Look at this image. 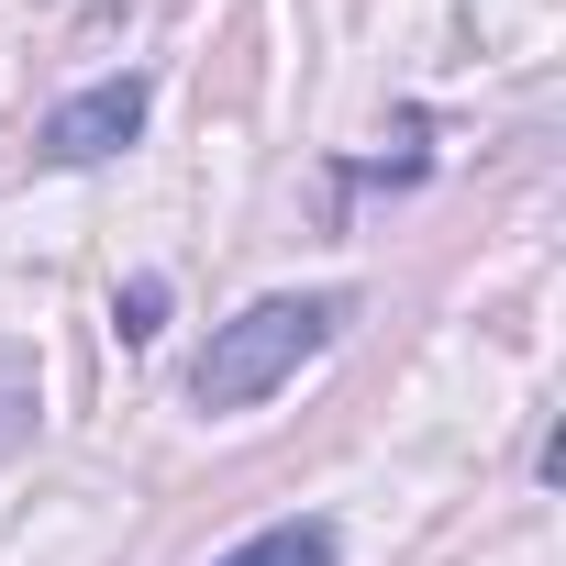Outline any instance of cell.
<instances>
[{
    "mask_svg": "<svg viewBox=\"0 0 566 566\" xmlns=\"http://www.w3.org/2000/svg\"><path fill=\"white\" fill-rule=\"evenodd\" d=\"M145 134V78H101V90H78L56 123H45V156L56 167H101V156H123Z\"/></svg>",
    "mask_w": 566,
    "mask_h": 566,
    "instance_id": "2",
    "label": "cell"
},
{
    "mask_svg": "<svg viewBox=\"0 0 566 566\" xmlns=\"http://www.w3.org/2000/svg\"><path fill=\"white\" fill-rule=\"evenodd\" d=\"M345 323H356L345 290H277V301H244L233 323H211V345H200V367H189V400H200L211 422H222V411H255L277 378H301Z\"/></svg>",
    "mask_w": 566,
    "mask_h": 566,
    "instance_id": "1",
    "label": "cell"
},
{
    "mask_svg": "<svg viewBox=\"0 0 566 566\" xmlns=\"http://www.w3.org/2000/svg\"><path fill=\"white\" fill-rule=\"evenodd\" d=\"M156 312H167V290H156V277H134V290H123V312H112V323H123V334L145 345V334H156Z\"/></svg>",
    "mask_w": 566,
    "mask_h": 566,
    "instance_id": "4",
    "label": "cell"
},
{
    "mask_svg": "<svg viewBox=\"0 0 566 566\" xmlns=\"http://www.w3.org/2000/svg\"><path fill=\"white\" fill-rule=\"evenodd\" d=\"M211 566H334V522H266V533H244Z\"/></svg>",
    "mask_w": 566,
    "mask_h": 566,
    "instance_id": "3",
    "label": "cell"
}]
</instances>
